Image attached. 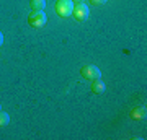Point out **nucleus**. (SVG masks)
I'll use <instances>...</instances> for the list:
<instances>
[{"label": "nucleus", "mask_w": 147, "mask_h": 140, "mask_svg": "<svg viewBox=\"0 0 147 140\" xmlns=\"http://www.w3.org/2000/svg\"><path fill=\"white\" fill-rule=\"evenodd\" d=\"M0 111H2V104H0Z\"/></svg>", "instance_id": "nucleus-12"}, {"label": "nucleus", "mask_w": 147, "mask_h": 140, "mask_svg": "<svg viewBox=\"0 0 147 140\" xmlns=\"http://www.w3.org/2000/svg\"><path fill=\"white\" fill-rule=\"evenodd\" d=\"M80 75H82V78L92 82V80L101 78V70L96 65H84V67L80 68Z\"/></svg>", "instance_id": "nucleus-4"}, {"label": "nucleus", "mask_w": 147, "mask_h": 140, "mask_svg": "<svg viewBox=\"0 0 147 140\" xmlns=\"http://www.w3.org/2000/svg\"><path fill=\"white\" fill-rule=\"evenodd\" d=\"M74 3H80V2H85V0H72Z\"/></svg>", "instance_id": "nucleus-11"}, {"label": "nucleus", "mask_w": 147, "mask_h": 140, "mask_svg": "<svg viewBox=\"0 0 147 140\" xmlns=\"http://www.w3.org/2000/svg\"><path fill=\"white\" fill-rule=\"evenodd\" d=\"M3 44V34H2V31H0V46Z\"/></svg>", "instance_id": "nucleus-10"}, {"label": "nucleus", "mask_w": 147, "mask_h": 140, "mask_svg": "<svg viewBox=\"0 0 147 140\" xmlns=\"http://www.w3.org/2000/svg\"><path fill=\"white\" fill-rule=\"evenodd\" d=\"M106 90V85L101 78H96V80H92V91L95 94H103Z\"/></svg>", "instance_id": "nucleus-6"}, {"label": "nucleus", "mask_w": 147, "mask_h": 140, "mask_svg": "<svg viewBox=\"0 0 147 140\" xmlns=\"http://www.w3.org/2000/svg\"><path fill=\"white\" fill-rule=\"evenodd\" d=\"M30 7L33 11H42L46 8V0H30Z\"/></svg>", "instance_id": "nucleus-7"}, {"label": "nucleus", "mask_w": 147, "mask_h": 140, "mask_svg": "<svg viewBox=\"0 0 147 140\" xmlns=\"http://www.w3.org/2000/svg\"><path fill=\"white\" fill-rule=\"evenodd\" d=\"M47 21V16L46 13H44V10L42 11H33V13H30V16H28V25L31 26V28H41V26L46 25Z\"/></svg>", "instance_id": "nucleus-2"}, {"label": "nucleus", "mask_w": 147, "mask_h": 140, "mask_svg": "<svg viewBox=\"0 0 147 140\" xmlns=\"http://www.w3.org/2000/svg\"><path fill=\"white\" fill-rule=\"evenodd\" d=\"M90 15V8L87 3L80 2V3H75L74 5V11H72V16L75 18V21H85Z\"/></svg>", "instance_id": "nucleus-3"}, {"label": "nucleus", "mask_w": 147, "mask_h": 140, "mask_svg": "<svg viewBox=\"0 0 147 140\" xmlns=\"http://www.w3.org/2000/svg\"><path fill=\"white\" fill-rule=\"evenodd\" d=\"M74 3L72 0H57L56 2V13H57L61 18H69L72 16V11H74Z\"/></svg>", "instance_id": "nucleus-1"}, {"label": "nucleus", "mask_w": 147, "mask_h": 140, "mask_svg": "<svg viewBox=\"0 0 147 140\" xmlns=\"http://www.w3.org/2000/svg\"><path fill=\"white\" fill-rule=\"evenodd\" d=\"M10 122V114L5 111H0V127H5Z\"/></svg>", "instance_id": "nucleus-8"}, {"label": "nucleus", "mask_w": 147, "mask_h": 140, "mask_svg": "<svg viewBox=\"0 0 147 140\" xmlns=\"http://www.w3.org/2000/svg\"><path fill=\"white\" fill-rule=\"evenodd\" d=\"M129 116H131V119H134V121H142V119H146L147 109L144 108V106H136V108L131 109Z\"/></svg>", "instance_id": "nucleus-5"}, {"label": "nucleus", "mask_w": 147, "mask_h": 140, "mask_svg": "<svg viewBox=\"0 0 147 140\" xmlns=\"http://www.w3.org/2000/svg\"><path fill=\"white\" fill-rule=\"evenodd\" d=\"M90 2H92V5H105L108 0H90Z\"/></svg>", "instance_id": "nucleus-9"}]
</instances>
